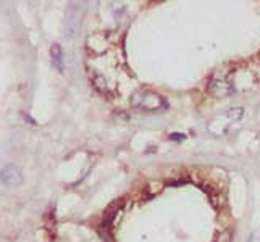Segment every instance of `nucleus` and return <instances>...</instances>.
I'll use <instances>...</instances> for the list:
<instances>
[{
	"label": "nucleus",
	"instance_id": "f257e3e1",
	"mask_svg": "<svg viewBox=\"0 0 260 242\" xmlns=\"http://www.w3.org/2000/svg\"><path fill=\"white\" fill-rule=\"evenodd\" d=\"M133 105L144 112H160L168 107L167 100L162 95L150 92V91H139L133 97Z\"/></svg>",
	"mask_w": 260,
	"mask_h": 242
},
{
	"label": "nucleus",
	"instance_id": "f03ea898",
	"mask_svg": "<svg viewBox=\"0 0 260 242\" xmlns=\"http://www.w3.org/2000/svg\"><path fill=\"white\" fill-rule=\"evenodd\" d=\"M0 178L5 186L8 188H18V186L23 184V173L16 165H6V167L0 173Z\"/></svg>",
	"mask_w": 260,
	"mask_h": 242
},
{
	"label": "nucleus",
	"instance_id": "7ed1b4c3",
	"mask_svg": "<svg viewBox=\"0 0 260 242\" xmlns=\"http://www.w3.org/2000/svg\"><path fill=\"white\" fill-rule=\"evenodd\" d=\"M50 60L52 65L58 70V73H63V48H61L60 44H53L50 47Z\"/></svg>",
	"mask_w": 260,
	"mask_h": 242
},
{
	"label": "nucleus",
	"instance_id": "20e7f679",
	"mask_svg": "<svg viewBox=\"0 0 260 242\" xmlns=\"http://www.w3.org/2000/svg\"><path fill=\"white\" fill-rule=\"evenodd\" d=\"M170 141H183L184 139V134H180V133H175L172 136H168Z\"/></svg>",
	"mask_w": 260,
	"mask_h": 242
}]
</instances>
